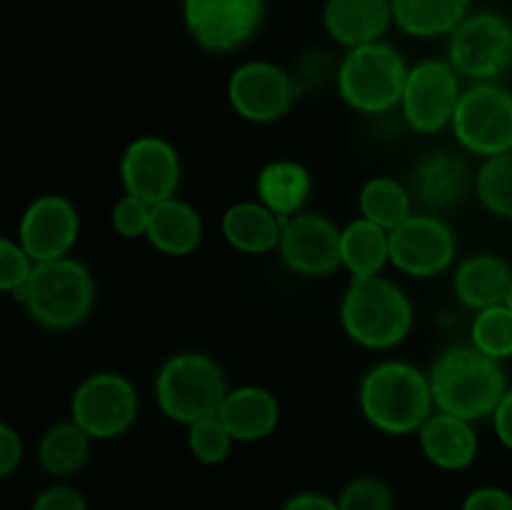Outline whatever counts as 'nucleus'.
<instances>
[{"instance_id": "22", "label": "nucleus", "mask_w": 512, "mask_h": 510, "mask_svg": "<svg viewBox=\"0 0 512 510\" xmlns=\"http://www.w3.org/2000/svg\"><path fill=\"white\" fill-rule=\"evenodd\" d=\"M145 238L158 253L170 255V258H183V255L193 253L203 240V218L185 200H163V203L150 208Z\"/></svg>"}, {"instance_id": "7", "label": "nucleus", "mask_w": 512, "mask_h": 510, "mask_svg": "<svg viewBox=\"0 0 512 510\" xmlns=\"http://www.w3.org/2000/svg\"><path fill=\"white\" fill-rule=\"evenodd\" d=\"M450 128L468 153L483 158L508 153L512 150V93L495 80L473 83L460 95Z\"/></svg>"}, {"instance_id": "27", "label": "nucleus", "mask_w": 512, "mask_h": 510, "mask_svg": "<svg viewBox=\"0 0 512 510\" xmlns=\"http://www.w3.org/2000/svg\"><path fill=\"white\" fill-rule=\"evenodd\" d=\"M90 440L75 420L50 425L38 443V465L55 478L78 473L90 458Z\"/></svg>"}, {"instance_id": "39", "label": "nucleus", "mask_w": 512, "mask_h": 510, "mask_svg": "<svg viewBox=\"0 0 512 510\" xmlns=\"http://www.w3.org/2000/svg\"><path fill=\"white\" fill-rule=\"evenodd\" d=\"M280 510H340L338 500L328 498L323 493H298L285 500Z\"/></svg>"}, {"instance_id": "30", "label": "nucleus", "mask_w": 512, "mask_h": 510, "mask_svg": "<svg viewBox=\"0 0 512 510\" xmlns=\"http://www.w3.org/2000/svg\"><path fill=\"white\" fill-rule=\"evenodd\" d=\"M470 343L500 363L512 358V310L508 305L478 310L470 325Z\"/></svg>"}, {"instance_id": "37", "label": "nucleus", "mask_w": 512, "mask_h": 510, "mask_svg": "<svg viewBox=\"0 0 512 510\" xmlns=\"http://www.w3.org/2000/svg\"><path fill=\"white\" fill-rule=\"evenodd\" d=\"M23 463V440L8 423L0 425V478H10Z\"/></svg>"}, {"instance_id": "4", "label": "nucleus", "mask_w": 512, "mask_h": 510, "mask_svg": "<svg viewBox=\"0 0 512 510\" xmlns=\"http://www.w3.org/2000/svg\"><path fill=\"white\" fill-rule=\"evenodd\" d=\"M15 300L43 328L70 330L93 313L95 280L80 260L65 255L35 263L33 275Z\"/></svg>"}, {"instance_id": "13", "label": "nucleus", "mask_w": 512, "mask_h": 510, "mask_svg": "<svg viewBox=\"0 0 512 510\" xmlns=\"http://www.w3.org/2000/svg\"><path fill=\"white\" fill-rule=\"evenodd\" d=\"M120 183L125 195L158 205L175 198L180 188V155L160 135H140L130 140L120 158Z\"/></svg>"}, {"instance_id": "14", "label": "nucleus", "mask_w": 512, "mask_h": 510, "mask_svg": "<svg viewBox=\"0 0 512 510\" xmlns=\"http://www.w3.org/2000/svg\"><path fill=\"white\" fill-rule=\"evenodd\" d=\"M228 100L235 113L250 123H275L295 100V83L280 65L248 60L230 73Z\"/></svg>"}, {"instance_id": "33", "label": "nucleus", "mask_w": 512, "mask_h": 510, "mask_svg": "<svg viewBox=\"0 0 512 510\" xmlns=\"http://www.w3.org/2000/svg\"><path fill=\"white\" fill-rule=\"evenodd\" d=\"M35 270V260L18 240L5 235L0 240V290L10 295H18L25 288Z\"/></svg>"}, {"instance_id": "9", "label": "nucleus", "mask_w": 512, "mask_h": 510, "mask_svg": "<svg viewBox=\"0 0 512 510\" xmlns=\"http://www.w3.org/2000/svg\"><path fill=\"white\" fill-rule=\"evenodd\" d=\"M138 408L135 385L125 375L103 370L80 380L70 398V420L93 440H113L133 428Z\"/></svg>"}, {"instance_id": "16", "label": "nucleus", "mask_w": 512, "mask_h": 510, "mask_svg": "<svg viewBox=\"0 0 512 510\" xmlns=\"http://www.w3.org/2000/svg\"><path fill=\"white\" fill-rule=\"evenodd\" d=\"M80 215L65 195H40L20 215L18 243L35 263L65 258L78 243Z\"/></svg>"}, {"instance_id": "11", "label": "nucleus", "mask_w": 512, "mask_h": 510, "mask_svg": "<svg viewBox=\"0 0 512 510\" xmlns=\"http://www.w3.org/2000/svg\"><path fill=\"white\" fill-rule=\"evenodd\" d=\"M460 95V75L448 60H423L410 68L400 110L415 133L433 135L453 125Z\"/></svg>"}, {"instance_id": "3", "label": "nucleus", "mask_w": 512, "mask_h": 510, "mask_svg": "<svg viewBox=\"0 0 512 510\" xmlns=\"http://www.w3.org/2000/svg\"><path fill=\"white\" fill-rule=\"evenodd\" d=\"M413 320V303L398 283L385 275L350 278L340 300V325L360 348H395L410 335Z\"/></svg>"}, {"instance_id": "15", "label": "nucleus", "mask_w": 512, "mask_h": 510, "mask_svg": "<svg viewBox=\"0 0 512 510\" xmlns=\"http://www.w3.org/2000/svg\"><path fill=\"white\" fill-rule=\"evenodd\" d=\"M278 255L293 273L325 278L343 268L340 228L320 213H298L283 223Z\"/></svg>"}, {"instance_id": "8", "label": "nucleus", "mask_w": 512, "mask_h": 510, "mask_svg": "<svg viewBox=\"0 0 512 510\" xmlns=\"http://www.w3.org/2000/svg\"><path fill=\"white\" fill-rule=\"evenodd\" d=\"M448 63L473 83L495 80L512 65V23L493 10L470 13L448 35Z\"/></svg>"}, {"instance_id": "29", "label": "nucleus", "mask_w": 512, "mask_h": 510, "mask_svg": "<svg viewBox=\"0 0 512 510\" xmlns=\"http://www.w3.org/2000/svg\"><path fill=\"white\" fill-rule=\"evenodd\" d=\"M475 190L490 213L512 220V150L485 158L475 175Z\"/></svg>"}, {"instance_id": "20", "label": "nucleus", "mask_w": 512, "mask_h": 510, "mask_svg": "<svg viewBox=\"0 0 512 510\" xmlns=\"http://www.w3.org/2000/svg\"><path fill=\"white\" fill-rule=\"evenodd\" d=\"M218 418L235 438V443H255L263 440L278 428L280 403L268 388L260 385H243L228 390Z\"/></svg>"}, {"instance_id": "35", "label": "nucleus", "mask_w": 512, "mask_h": 510, "mask_svg": "<svg viewBox=\"0 0 512 510\" xmlns=\"http://www.w3.org/2000/svg\"><path fill=\"white\" fill-rule=\"evenodd\" d=\"M30 510H88L83 493L70 485H50L35 495Z\"/></svg>"}, {"instance_id": "2", "label": "nucleus", "mask_w": 512, "mask_h": 510, "mask_svg": "<svg viewBox=\"0 0 512 510\" xmlns=\"http://www.w3.org/2000/svg\"><path fill=\"white\" fill-rule=\"evenodd\" d=\"M358 403L365 420L385 435L420 433L435 413L428 373L403 360H383L360 380Z\"/></svg>"}, {"instance_id": "1", "label": "nucleus", "mask_w": 512, "mask_h": 510, "mask_svg": "<svg viewBox=\"0 0 512 510\" xmlns=\"http://www.w3.org/2000/svg\"><path fill=\"white\" fill-rule=\"evenodd\" d=\"M430 390L435 410L465 420L493 418L495 408L508 393V378L500 360L468 345L443 350L430 365Z\"/></svg>"}, {"instance_id": "31", "label": "nucleus", "mask_w": 512, "mask_h": 510, "mask_svg": "<svg viewBox=\"0 0 512 510\" xmlns=\"http://www.w3.org/2000/svg\"><path fill=\"white\" fill-rule=\"evenodd\" d=\"M233 443L235 438L218 415L188 425V448L198 463L220 465L223 460H228Z\"/></svg>"}, {"instance_id": "21", "label": "nucleus", "mask_w": 512, "mask_h": 510, "mask_svg": "<svg viewBox=\"0 0 512 510\" xmlns=\"http://www.w3.org/2000/svg\"><path fill=\"white\" fill-rule=\"evenodd\" d=\"M512 288V268L508 260L493 253H475L460 260L453 275V290L465 308L475 313L493 305H503Z\"/></svg>"}, {"instance_id": "17", "label": "nucleus", "mask_w": 512, "mask_h": 510, "mask_svg": "<svg viewBox=\"0 0 512 510\" xmlns=\"http://www.w3.org/2000/svg\"><path fill=\"white\" fill-rule=\"evenodd\" d=\"M405 185L420 213H443L468 195V160L450 150H435L413 165Z\"/></svg>"}, {"instance_id": "18", "label": "nucleus", "mask_w": 512, "mask_h": 510, "mask_svg": "<svg viewBox=\"0 0 512 510\" xmlns=\"http://www.w3.org/2000/svg\"><path fill=\"white\" fill-rule=\"evenodd\" d=\"M393 23V0H325L323 28L343 48L378 43Z\"/></svg>"}, {"instance_id": "36", "label": "nucleus", "mask_w": 512, "mask_h": 510, "mask_svg": "<svg viewBox=\"0 0 512 510\" xmlns=\"http://www.w3.org/2000/svg\"><path fill=\"white\" fill-rule=\"evenodd\" d=\"M460 510H512V495L498 485H483L470 490Z\"/></svg>"}, {"instance_id": "38", "label": "nucleus", "mask_w": 512, "mask_h": 510, "mask_svg": "<svg viewBox=\"0 0 512 510\" xmlns=\"http://www.w3.org/2000/svg\"><path fill=\"white\" fill-rule=\"evenodd\" d=\"M493 428L500 443L508 450H512V388H508V393L503 395V400H500L498 408H495Z\"/></svg>"}, {"instance_id": "40", "label": "nucleus", "mask_w": 512, "mask_h": 510, "mask_svg": "<svg viewBox=\"0 0 512 510\" xmlns=\"http://www.w3.org/2000/svg\"><path fill=\"white\" fill-rule=\"evenodd\" d=\"M505 305H508V308L512 310V288H510V293H508V298H505Z\"/></svg>"}, {"instance_id": "28", "label": "nucleus", "mask_w": 512, "mask_h": 510, "mask_svg": "<svg viewBox=\"0 0 512 510\" xmlns=\"http://www.w3.org/2000/svg\"><path fill=\"white\" fill-rule=\"evenodd\" d=\"M358 205L363 218L383 225L385 230L398 228L400 223H405L415 213V203L408 185L390 178V175H375V178H370L360 188Z\"/></svg>"}, {"instance_id": "6", "label": "nucleus", "mask_w": 512, "mask_h": 510, "mask_svg": "<svg viewBox=\"0 0 512 510\" xmlns=\"http://www.w3.org/2000/svg\"><path fill=\"white\" fill-rule=\"evenodd\" d=\"M408 63L390 43H368L350 48L338 65V93L363 115H383L403 100Z\"/></svg>"}, {"instance_id": "32", "label": "nucleus", "mask_w": 512, "mask_h": 510, "mask_svg": "<svg viewBox=\"0 0 512 510\" xmlns=\"http://www.w3.org/2000/svg\"><path fill=\"white\" fill-rule=\"evenodd\" d=\"M340 510H395V495L385 480L360 475L343 488L338 498Z\"/></svg>"}, {"instance_id": "10", "label": "nucleus", "mask_w": 512, "mask_h": 510, "mask_svg": "<svg viewBox=\"0 0 512 510\" xmlns=\"http://www.w3.org/2000/svg\"><path fill=\"white\" fill-rule=\"evenodd\" d=\"M183 23L195 45L230 53L255 38L265 18V0H183Z\"/></svg>"}, {"instance_id": "23", "label": "nucleus", "mask_w": 512, "mask_h": 510, "mask_svg": "<svg viewBox=\"0 0 512 510\" xmlns=\"http://www.w3.org/2000/svg\"><path fill=\"white\" fill-rule=\"evenodd\" d=\"M283 218L265 208L260 200H245V203L230 205L223 213V228L225 240L233 245L235 250L248 255L270 253L278 250L280 235H283Z\"/></svg>"}, {"instance_id": "25", "label": "nucleus", "mask_w": 512, "mask_h": 510, "mask_svg": "<svg viewBox=\"0 0 512 510\" xmlns=\"http://www.w3.org/2000/svg\"><path fill=\"white\" fill-rule=\"evenodd\" d=\"M470 15V0H393V23L410 38H443Z\"/></svg>"}, {"instance_id": "5", "label": "nucleus", "mask_w": 512, "mask_h": 510, "mask_svg": "<svg viewBox=\"0 0 512 510\" xmlns=\"http://www.w3.org/2000/svg\"><path fill=\"white\" fill-rule=\"evenodd\" d=\"M228 390L223 368L195 350L170 355L155 375V403L165 418L180 425L218 415Z\"/></svg>"}, {"instance_id": "24", "label": "nucleus", "mask_w": 512, "mask_h": 510, "mask_svg": "<svg viewBox=\"0 0 512 510\" xmlns=\"http://www.w3.org/2000/svg\"><path fill=\"white\" fill-rule=\"evenodd\" d=\"M310 190H313V178L298 160H273V163L263 165L255 178L258 200L283 220L303 213Z\"/></svg>"}, {"instance_id": "34", "label": "nucleus", "mask_w": 512, "mask_h": 510, "mask_svg": "<svg viewBox=\"0 0 512 510\" xmlns=\"http://www.w3.org/2000/svg\"><path fill=\"white\" fill-rule=\"evenodd\" d=\"M150 208L153 205H148L145 200L123 195L120 200H115L113 210H110V225H113L120 238H145L150 223Z\"/></svg>"}, {"instance_id": "26", "label": "nucleus", "mask_w": 512, "mask_h": 510, "mask_svg": "<svg viewBox=\"0 0 512 510\" xmlns=\"http://www.w3.org/2000/svg\"><path fill=\"white\" fill-rule=\"evenodd\" d=\"M340 255L353 278L380 275L390 263V230L360 215L340 230Z\"/></svg>"}, {"instance_id": "19", "label": "nucleus", "mask_w": 512, "mask_h": 510, "mask_svg": "<svg viewBox=\"0 0 512 510\" xmlns=\"http://www.w3.org/2000/svg\"><path fill=\"white\" fill-rule=\"evenodd\" d=\"M418 438L425 458L440 470H465L478 458L480 443L473 420L435 410L420 428Z\"/></svg>"}, {"instance_id": "12", "label": "nucleus", "mask_w": 512, "mask_h": 510, "mask_svg": "<svg viewBox=\"0 0 512 510\" xmlns=\"http://www.w3.org/2000/svg\"><path fill=\"white\" fill-rule=\"evenodd\" d=\"M458 243L443 218L413 213L390 230V263L410 278H435L453 265Z\"/></svg>"}]
</instances>
